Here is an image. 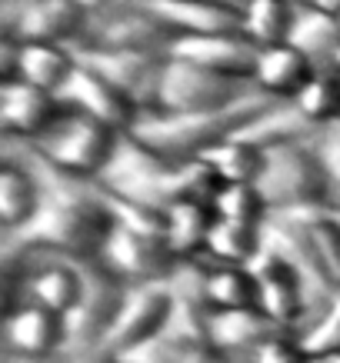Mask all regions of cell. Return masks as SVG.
<instances>
[{
    "instance_id": "cell-13",
    "label": "cell",
    "mask_w": 340,
    "mask_h": 363,
    "mask_svg": "<svg viewBox=\"0 0 340 363\" xmlns=\"http://www.w3.org/2000/svg\"><path fill=\"white\" fill-rule=\"evenodd\" d=\"M44 207V180L37 174L23 143L4 140L0 160V227L4 237L27 230Z\"/></svg>"
},
{
    "instance_id": "cell-21",
    "label": "cell",
    "mask_w": 340,
    "mask_h": 363,
    "mask_svg": "<svg viewBox=\"0 0 340 363\" xmlns=\"http://www.w3.org/2000/svg\"><path fill=\"white\" fill-rule=\"evenodd\" d=\"M177 37L241 33V13L227 0H143Z\"/></svg>"
},
{
    "instance_id": "cell-38",
    "label": "cell",
    "mask_w": 340,
    "mask_h": 363,
    "mask_svg": "<svg viewBox=\"0 0 340 363\" xmlns=\"http://www.w3.org/2000/svg\"><path fill=\"white\" fill-rule=\"evenodd\" d=\"M180 363H237V360H231L227 353L214 350V347H197V350L187 353V357H184Z\"/></svg>"
},
{
    "instance_id": "cell-18",
    "label": "cell",
    "mask_w": 340,
    "mask_h": 363,
    "mask_svg": "<svg viewBox=\"0 0 340 363\" xmlns=\"http://www.w3.org/2000/svg\"><path fill=\"white\" fill-rule=\"evenodd\" d=\"M60 100H64L70 111L87 113V117L107 123V127H114V130H121V133H131L141 123L143 113H147L117 84H110L107 77H100L97 70H90L84 64H77V74L70 77Z\"/></svg>"
},
{
    "instance_id": "cell-41",
    "label": "cell",
    "mask_w": 340,
    "mask_h": 363,
    "mask_svg": "<svg viewBox=\"0 0 340 363\" xmlns=\"http://www.w3.org/2000/svg\"><path fill=\"white\" fill-rule=\"evenodd\" d=\"M74 363H131V360H124V357H104V353H94V357H80V360Z\"/></svg>"
},
{
    "instance_id": "cell-14",
    "label": "cell",
    "mask_w": 340,
    "mask_h": 363,
    "mask_svg": "<svg viewBox=\"0 0 340 363\" xmlns=\"http://www.w3.org/2000/svg\"><path fill=\"white\" fill-rule=\"evenodd\" d=\"M263 250L280 257L287 267H294L300 280L307 284L310 290V300H314V307L320 303H327L334 294L340 290V284L330 277V270L324 267L320 260L317 247L310 240L307 227L294 217H270V220L263 223Z\"/></svg>"
},
{
    "instance_id": "cell-2",
    "label": "cell",
    "mask_w": 340,
    "mask_h": 363,
    "mask_svg": "<svg viewBox=\"0 0 340 363\" xmlns=\"http://www.w3.org/2000/svg\"><path fill=\"white\" fill-rule=\"evenodd\" d=\"M100 187L117 194V197L137 200L147 207L170 210L180 200H207L220 194L217 174L204 160H167L157 150L143 147L137 137H124L121 150L107 167V174L100 177Z\"/></svg>"
},
{
    "instance_id": "cell-37",
    "label": "cell",
    "mask_w": 340,
    "mask_h": 363,
    "mask_svg": "<svg viewBox=\"0 0 340 363\" xmlns=\"http://www.w3.org/2000/svg\"><path fill=\"white\" fill-rule=\"evenodd\" d=\"M190 350H197V347L180 340V337H174L170 330H164L160 337H154V340H147L143 347H137L133 353H127L124 360H131V363H180Z\"/></svg>"
},
{
    "instance_id": "cell-39",
    "label": "cell",
    "mask_w": 340,
    "mask_h": 363,
    "mask_svg": "<svg viewBox=\"0 0 340 363\" xmlns=\"http://www.w3.org/2000/svg\"><path fill=\"white\" fill-rule=\"evenodd\" d=\"M310 7H317V11L324 13H334V17H340V0H307Z\"/></svg>"
},
{
    "instance_id": "cell-36",
    "label": "cell",
    "mask_w": 340,
    "mask_h": 363,
    "mask_svg": "<svg viewBox=\"0 0 340 363\" xmlns=\"http://www.w3.org/2000/svg\"><path fill=\"white\" fill-rule=\"evenodd\" d=\"M241 363H314L310 360L307 347L300 343V333H277L267 343H261L251 357H243Z\"/></svg>"
},
{
    "instance_id": "cell-31",
    "label": "cell",
    "mask_w": 340,
    "mask_h": 363,
    "mask_svg": "<svg viewBox=\"0 0 340 363\" xmlns=\"http://www.w3.org/2000/svg\"><path fill=\"white\" fill-rule=\"evenodd\" d=\"M263 157H267V150H261L257 143L243 140L237 133L231 140L217 143L214 150H207L200 160L217 174L220 184H257L263 174Z\"/></svg>"
},
{
    "instance_id": "cell-34",
    "label": "cell",
    "mask_w": 340,
    "mask_h": 363,
    "mask_svg": "<svg viewBox=\"0 0 340 363\" xmlns=\"http://www.w3.org/2000/svg\"><path fill=\"white\" fill-rule=\"evenodd\" d=\"M104 200H107V210H110V217H114V227L150 233V237H164L167 240V210L117 197V194H110V190H104Z\"/></svg>"
},
{
    "instance_id": "cell-40",
    "label": "cell",
    "mask_w": 340,
    "mask_h": 363,
    "mask_svg": "<svg viewBox=\"0 0 340 363\" xmlns=\"http://www.w3.org/2000/svg\"><path fill=\"white\" fill-rule=\"evenodd\" d=\"M80 7H87L90 13H100V11H107V7H114L117 0H77Z\"/></svg>"
},
{
    "instance_id": "cell-8",
    "label": "cell",
    "mask_w": 340,
    "mask_h": 363,
    "mask_svg": "<svg viewBox=\"0 0 340 363\" xmlns=\"http://www.w3.org/2000/svg\"><path fill=\"white\" fill-rule=\"evenodd\" d=\"M174 33L143 0H117L114 7L90 17L84 47L94 50H131V54H167ZM80 50V47H77Z\"/></svg>"
},
{
    "instance_id": "cell-12",
    "label": "cell",
    "mask_w": 340,
    "mask_h": 363,
    "mask_svg": "<svg viewBox=\"0 0 340 363\" xmlns=\"http://www.w3.org/2000/svg\"><path fill=\"white\" fill-rule=\"evenodd\" d=\"M97 260L127 286L164 284L167 277H170V270L180 264L177 253L167 247L164 237L124 230V227H114V230H110V237H107V243H104V250H100Z\"/></svg>"
},
{
    "instance_id": "cell-42",
    "label": "cell",
    "mask_w": 340,
    "mask_h": 363,
    "mask_svg": "<svg viewBox=\"0 0 340 363\" xmlns=\"http://www.w3.org/2000/svg\"><path fill=\"white\" fill-rule=\"evenodd\" d=\"M330 67H334V70L340 74V50H337V57H334V64H330Z\"/></svg>"
},
{
    "instance_id": "cell-29",
    "label": "cell",
    "mask_w": 340,
    "mask_h": 363,
    "mask_svg": "<svg viewBox=\"0 0 340 363\" xmlns=\"http://www.w3.org/2000/svg\"><path fill=\"white\" fill-rule=\"evenodd\" d=\"M263 250V227H247V223L234 220H214L207 237V257L210 264H234V267H251Z\"/></svg>"
},
{
    "instance_id": "cell-22",
    "label": "cell",
    "mask_w": 340,
    "mask_h": 363,
    "mask_svg": "<svg viewBox=\"0 0 340 363\" xmlns=\"http://www.w3.org/2000/svg\"><path fill=\"white\" fill-rule=\"evenodd\" d=\"M277 333H284V327H277L274 320L267 317L261 307H251V310H214L207 343L214 347V350L227 353L231 360L241 363L243 357H251L261 343H267L270 337H277Z\"/></svg>"
},
{
    "instance_id": "cell-17",
    "label": "cell",
    "mask_w": 340,
    "mask_h": 363,
    "mask_svg": "<svg viewBox=\"0 0 340 363\" xmlns=\"http://www.w3.org/2000/svg\"><path fill=\"white\" fill-rule=\"evenodd\" d=\"M64 111L67 104L57 94L31 87L23 80H4L0 84V130H4V140L37 143L60 121Z\"/></svg>"
},
{
    "instance_id": "cell-19",
    "label": "cell",
    "mask_w": 340,
    "mask_h": 363,
    "mask_svg": "<svg viewBox=\"0 0 340 363\" xmlns=\"http://www.w3.org/2000/svg\"><path fill=\"white\" fill-rule=\"evenodd\" d=\"M257 54L261 47L247 40L243 33H200V37H177L167 57L197 64L204 70H214L220 77L251 84L257 70Z\"/></svg>"
},
{
    "instance_id": "cell-10",
    "label": "cell",
    "mask_w": 340,
    "mask_h": 363,
    "mask_svg": "<svg viewBox=\"0 0 340 363\" xmlns=\"http://www.w3.org/2000/svg\"><path fill=\"white\" fill-rule=\"evenodd\" d=\"M4 350L7 360L23 363H74L70 340H67V320L60 313L37 307V303H13L4 317Z\"/></svg>"
},
{
    "instance_id": "cell-9",
    "label": "cell",
    "mask_w": 340,
    "mask_h": 363,
    "mask_svg": "<svg viewBox=\"0 0 340 363\" xmlns=\"http://www.w3.org/2000/svg\"><path fill=\"white\" fill-rule=\"evenodd\" d=\"M90 17L94 13L77 0H27L4 11V33L21 44H64L77 50L90 33Z\"/></svg>"
},
{
    "instance_id": "cell-30",
    "label": "cell",
    "mask_w": 340,
    "mask_h": 363,
    "mask_svg": "<svg viewBox=\"0 0 340 363\" xmlns=\"http://www.w3.org/2000/svg\"><path fill=\"white\" fill-rule=\"evenodd\" d=\"M207 300H210V310H251V307H261V284H257L253 264L251 267L210 264Z\"/></svg>"
},
{
    "instance_id": "cell-5",
    "label": "cell",
    "mask_w": 340,
    "mask_h": 363,
    "mask_svg": "<svg viewBox=\"0 0 340 363\" xmlns=\"http://www.w3.org/2000/svg\"><path fill=\"white\" fill-rule=\"evenodd\" d=\"M124 137L127 133L114 130V127L94 121L87 113L67 107L60 113V121L37 143H27V147L37 157H44L50 167H57L60 174L100 184V177L107 174V167L114 164V157L121 150Z\"/></svg>"
},
{
    "instance_id": "cell-35",
    "label": "cell",
    "mask_w": 340,
    "mask_h": 363,
    "mask_svg": "<svg viewBox=\"0 0 340 363\" xmlns=\"http://www.w3.org/2000/svg\"><path fill=\"white\" fill-rule=\"evenodd\" d=\"M307 227L310 240L317 247L320 260L330 270V277L340 284V217L337 210H327V213H310V217H294Z\"/></svg>"
},
{
    "instance_id": "cell-15",
    "label": "cell",
    "mask_w": 340,
    "mask_h": 363,
    "mask_svg": "<svg viewBox=\"0 0 340 363\" xmlns=\"http://www.w3.org/2000/svg\"><path fill=\"white\" fill-rule=\"evenodd\" d=\"M253 274L261 284V310L274 320L277 327H284L290 333H300L307 317L314 313V300H310L307 284L300 280L294 267H287L280 257L261 250V257L253 260Z\"/></svg>"
},
{
    "instance_id": "cell-23",
    "label": "cell",
    "mask_w": 340,
    "mask_h": 363,
    "mask_svg": "<svg viewBox=\"0 0 340 363\" xmlns=\"http://www.w3.org/2000/svg\"><path fill=\"white\" fill-rule=\"evenodd\" d=\"M77 50L64 44H21L17 50V77L47 94H64L70 77L77 74Z\"/></svg>"
},
{
    "instance_id": "cell-27",
    "label": "cell",
    "mask_w": 340,
    "mask_h": 363,
    "mask_svg": "<svg viewBox=\"0 0 340 363\" xmlns=\"http://www.w3.org/2000/svg\"><path fill=\"white\" fill-rule=\"evenodd\" d=\"M304 57H310L317 67H330L340 50V17L310 7L307 0L297 7V21L290 30V40Z\"/></svg>"
},
{
    "instance_id": "cell-43",
    "label": "cell",
    "mask_w": 340,
    "mask_h": 363,
    "mask_svg": "<svg viewBox=\"0 0 340 363\" xmlns=\"http://www.w3.org/2000/svg\"><path fill=\"white\" fill-rule=\"evenodd\" d=\"M327 363H340V357H334V360H327Z\"/></svg>"
},
{
    "instance_id": "cell-16",
    "label": "cell",
    "mask_w": 340,
    "mask_h": 363,
    "mask_svg": "<svg viewBox=\"0 0 340 363\" xmlns=\"http://www.w3.org/2000/svg\"><path fill=\"white\" fill-rule=\"evenodd\" d=\"M77 60L90 70H97L100 77L133 97L143 111L150 113L157 107V90L164 77L167 54H131V50H94V47H80Z\"/></svg>"
},
{
    "instance_id": "cell-33",
    "label": "cell",
    "mask_w": 340,
    "mask_h": 363,
    "mask_svg": "<svg viewBox=\"0 0 340 363\" xmlns=\"http://www.w3.org/2000/svg\"><path fill=\"white\" fill-rule=\"evenodd\" d=\"M214 213L220 220L247 223V227H263L270 220V207L257 184H224L214 197Z\"/></svg>"
},
{
    "instance_id": "cell-26",
    "label": "cell",
    "mask_w": 340,
    "mask_h": 363,
    "mask_svg": "<svg viewBox=\"0 0 340 363\" xmlns=\"http://www.w3.org/2000/svg\"><path fill=\"white\" fill-rule=\"evenodd\" d=\"M241 137L257 143L261 150H270V147H284V143L320 140V130H314V127L297 113L294 104H270L267 111H261L243 127Z\"/></svg>"
},
{
    "instance_id": "cell-28",
    "label": "cell",
    "mask_w": 340,
    "mask_h": 363,
    "mask_svg": "<svg viewBox=\"0 0 340 363\" xmlns=\"http://www.w3.org/2000/svg\"><path fill=\"white\" fill-rule=\"evenodd\" d=\"M290 104L314 130L327 133L334 127H340V74L334 67H317L310 84Z\"/></svg>"
},
{
    "instance_id": "cell-7",
    "label": "cell",
    "mask_w": 340,
    "mask_h": 363,
    "mask_svg": "<svg viewBox=\"0 0 340 363\" xmlns=\"http://www.w3.org/2000/svg\"><path fill=\"white\" fill-rule=\"evenodd\" d=\"M251 84L220 77L214 70H204L187 60L167 57L160 90H157V107L164 113H210V111H227L234 104H241L251 94Z\"/></svg>"
},
{
    "instance_id": "cell-4",
    "label": "cell",
    "mask_w": 340,
    "mask_h": 363,
    "mask_svg": "<svg viewBox=\"0 0 340 363\" xmlns=\"http://www.w3.org/2000/svg\"><path fill=\"white\" fill-rule=\"evenodd\" d=\"M270 217H310L337 207V184L317 150V140L270 147L257 180Z\"/></svg>"
},
{
    "instance_id": "cell-24",
    "label": "cell",
    "mask_w": 340,
    "mask_h": 363,
    "mask_svg": "<svg viewBox=\"0 0 340 363\" xmlns=\"http://www.w3.org/2000/svg\"><path fill=\"white\" fill-rule=\"evenodd\" d=\"M214 220L217 213L207 200H180L167 210V247L177 253V260L204 257Z\"/></svg>"
},
{
    "instance_id": "cell-6",
    "label": "cell",
    "mask_w": 340,
    "mask_h": 363,
    "mask_svg": "<svg viewBox=\"0 0 340 363\" xmlns=\"http://www.w3.org/2000/svg\"><path fill=\"white\" fill-rule=\"evenodd\" d=\"M124 297H127V284L117 280L100 260H87L84 264V294H80L77 307L67 313L70 360L94 357L100 350V343L107 337Z\"/></svg>"
},
{
    "instance_id": "cell-3",
    "label": "cell",
    "mask_w": 340,
    "mask_h": 363,
    "mask_svg": "<svg viewBox=\"0 0 340 363\" xmlns=\"http://www.w3.org/2000/svg\"><path fill=\"white\" fill-rule=\"evenodd\" d=\"M277 100H267L263 94L251 90L241 104H234L227 111H210V113H164L150 111L143 113L141 123L131 130V137L157 150L167 160H200V157L214 150L217 143L231 140Z\"/></svg>"
},
{
    "instance_id": "cell-1",
    "label": "cell",
    "mask_w": 340,
    "mask_h": 363,
    "mask_svg": "<svg viewBox=\"0 0 340 363\" xmlns=\"http://www.w3.org/2000/svg\"><path fill=\"white\" fill-rule=\"evenodd\" d=\"M23 150L31 154L37 174L44 180V207L27 230L4 237V243L27 247V250L47 253V257L80 260V264L97 260L110 230H114V217H110L107 200H104V187L60 174L44 157L33 154L27 143H23Z\"/></svg>"
},
{
    "instance_id": "cell-32",
    "label": "cell",
    "mask_w": 340,
    "mask_h": 363,
    "mask_svg": "<svg viewBox=\"0 0 340 363\" xmlns=\"http://www.w3.org/2000/svg\"><path fill=\"white\" fill-rule=\"evenodd\" d=\"M300 343L307 347L314 363H327L340 357V290L314 310V317L300 330Z\"/></svg>"
},
{
    "instance_id": "cell-20",
    "label": "cell",
    "mask_w": 340,
    "mask_h": 363,
    "mask_svg": "<svg viewBox=\"0 0 340 363\" xmlns=\"http://www.w3.org/2000/svg\"><path fill=\"white\" fill-rule=\"evenodd\" d=\"M314 74H317V64H314L310 57L300 54L294 44L261 47L251 87L257 90V94H263L267 100L290 104V100L310 84Z\"/></svg>"
},
{
    "instance_id": "cell-25",
    "label": "cell",
    "mask_w": 340,
    "mask_h": 363,
    "mask_svg": "<svg viewBox=\"0 0 340 363\" xmlns=\"http://www.w3.org/2000/svg\"><path fill=\"white\" fill-rule=\"evenodd\" d=\"M304 0H241V33L257 47L287 44L297 21V7Z\"/></svg>"
},
{
    "instance_id": "cell-11",
    "label": "cell",
    "mask_w": 340,
    "mask_h": 363,
    "mask_svg": "<svg viewBox=\"0 0 340 363\" xmlns=\"http://www.w3.org/2000/svg\"><path fill=\"white\" fill-rule=\"evenodd\" d=\"M174 313V297L167 284H143V286H127L117 317L110 323L107 337L100 343L104 357H127L147 340H154L167 330Z\"/></svg>"
}]
</instances>
